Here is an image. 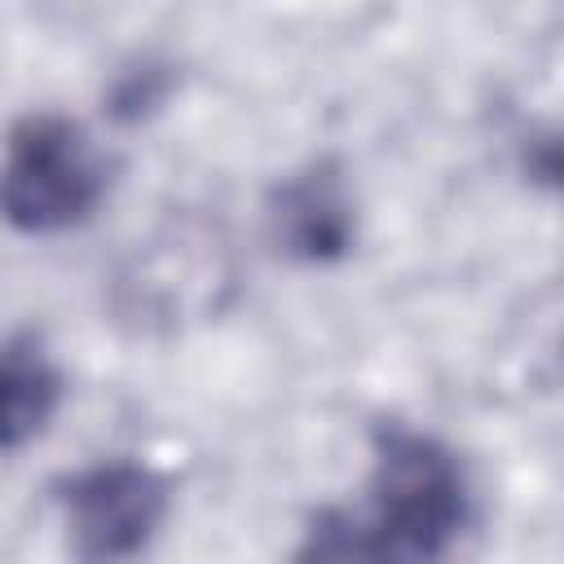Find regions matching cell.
Masks as SVG:
<instances>
[{
	"label": "cell",
	"mask_w": 564,
	"mask_h": 564,
	"mask_svg": "<svg viewBox=\"0 0 564 564\" xmlns=\"http://www.w3.org/2000/svg\"><path fill=\"white\" fill-rule=\"evenodd\" d=\"M352 511L383 564H436L463 529L467 485L441 441L392 427L379 436L370 498Z\"/></svg>",
	"instance_id": "cell-1"
},
{
	"label": "cell",
	"mask_w": 564,
	"mask_h": 564,
	"mask_svg": "<svg viewBox=\"0 0 564 564\" xmlns=\"http://www.w3.org/2000/svg\"><path fill=\"white\" fill-rule=\"evenodd\" d=\"M106 159L66 115H26L0 154V216L26 234L88 220L106 194Z\"/></svg>",
	"instance_id": "cell-2"
},
{
	"label": "cell",
	"mask_w": 564,
	"mask_h": 564,
	"mask_svg": "<svg viewBox=\"0 0 564 564\" xmlns=\"http://www.w3.org/2000/svg\"><path fill=\"white\" fill-rule=\"evenodd\" d=\"M66 524L84 564H128L150 546L167 511V485L145 463L110 458L66 480Z\"/></svg>",
	"instance_id": "cell-3"
},
{
	"label": "cell",
	"mask_w": 564,
	"mask_h": 564,
	"mask_svg": "<svg viewBox=\"0 0 564 564\" xmlns=\"http://www.w3.org/2000/svg\"><path fill=\"white\" fill-rule=\"evenodd\" d=\"M273 234L300 260H335L352 242V203L330 167H308L273 198Z\"/></svg>",
	"instance_id": "cell-4"
},
{
	"label": "cell",
	"mask_w": 564,
	"mask_h": 564,
	"mask_svg": "<svg viewBox=\"0 0 564 564\" xmlns=\"http://www.w3.org/2000/svg\"><path fill=\"white\" fill-rule=\"evenodd\" d=\"M62 405V370L35 335L0 344V449L35 441Z\"/></svg>",
	"instance_id": "cell-5"
},
{
	"label": "cell",
	"mask_w": 564,
	"mask_h": 564,
	"mask_svg": "<svg viewBox=\"0 0 564 564\" xmlns=\"http://www.w3.org/2000/svg\"><path fill=\"white\" fill-rule=\"evenodd\" d=\"M295 564H383V555L352 507H326L308 524Z\"/></svg>",
	"instance_id": "cell-6"
}]
</instances>
